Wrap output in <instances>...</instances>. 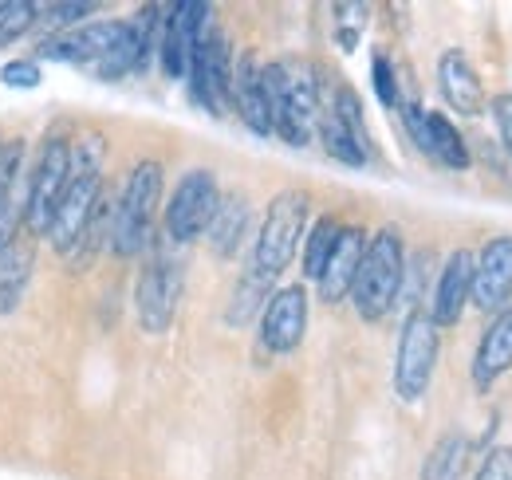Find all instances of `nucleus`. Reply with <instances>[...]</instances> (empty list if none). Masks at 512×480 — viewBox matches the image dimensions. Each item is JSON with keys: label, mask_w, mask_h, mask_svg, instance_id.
<instances>
[{"label": "nucleus", "mask_w": 512, "mask_h": 480, "mask_svg": "<svg viewBox=\"0 0 512 480\" xmlns=\"http://www.w3.org/2000/svg\"><path fill=\"white\" fill-rule=\"evenodd\" d=\"M36 20H40L36 4H28V0H0V44L20 40Z\"/></svg>", "instance_id": "obj_25"}, {"label": "nucleus", "mask_w": 512, "mask_h": 480, "mask_svg": "<svg viewBox=\"0 0 512 480\" xmlns=\"http://www.w3.org/2000/svg\"><path fill=\"white\" fill-rule=\"evenodd\" d=\"M233 107H237L241 122H245L253 134H260V138L272 134L268 95H264V75H260V63H256L253 52L233 63Z\"/></svg>", "instance_id": "obj_15"}, {"label": "nucleus", "mask_w": 512, "mask_h": 480, "mask_svg": "<svg viewBox=\"0 0 512 480\" xmlns=\"http://www.w3.org/2000/svg\"><path fill=\"white\" fill-rule=\"evenodd\" d=\"M209 4L201 0H178L170 8V16L162 20V36H158V52H162V67L170 79H186L193 60V48L201 44L205 32H213L209 24Z\"/></svg>", "instance_id": "obj_10"}, {"label": "nucleus", "mask_w": 512, "mask_h": 480, "mask_svg": "<svg viewBox=\"0 0 512 480\" xmlns=\"http://www.w3.org/2000/svg\"><path fill=\"white\" fill-rule=\"evenodd\" d=\"M438 323L426 311H410L402 323V339H398V359H394V390L402 402H418L430 390L434 366H438Z\"/></svg>", "instance_id": "obj_6"}, {"label": "nucleus", "mask_w": 512, "mask_h": 480, "mask_svg": "<svg viewBox=\"0 0 512 480\" xmlns=\"http://www.w3.org/2000/svg\"><path fill=\"white\" fill-rule=\"evenodd\" d=\"M426 134H430V142H426V158L442 162V166H449V170H465V166H469V146H465V138L457 134V126H453L446 115L426 111Z\"/></svg>", "instance_id": "obj_20"}, {"label": "nucleus", "mask_w": 512, "mask_h": 480, "mask_svg": "<svg viewBox=\"0 0 512 480\" xmlns=\"http://www.w3.org/2000/svg\"><path fill=\"white\" fill-rule=\"evenodd\" d=\"M24 201H28V189H24V197L12 193V197L4 201V209H0V252L16 240V229L24 225Z\"/></svg>", "instance_id": "obj_28"}, {"label": "nucleus", "mask_w": 512, "mask_h": 480, "mask_svg": "<svg viewBox=\"0 0 512 480\" xmlns=\"http://www.w3.org/2000/svg\"><path fill=\"white\" fill-rule=\"evenodd\" d=\"M91 12H95V4H87V0H83V4H79V0H71V4H52L48 16H44V24H48V28H71V24H79L83 16H91Z\"/></svg>", "instance_id": "obj_31"}, {"label": "nucleus", "mask_w": 512, "mask_h": 480, "mask_svg": "<svg viewBox=\"0 0 512 480\" xmlns=\"http://www.w3.org/2000/svg\"><path fill=\"white\" fill-rule=\"evenodd\" d=\"M28 276H32V248L20 244V240H12L0 252V311H12L20 303Z\"/></svg>", "instance_id": "obj_21"}, {"label": "nucleus", "mask_w": 512, "mask_h": 480, "mask_svg": "<svg viewBox=\"0 0 512 480\" xmlns=\"http://www.w3.org/2000/svg\"><path fill=\"white\" fill-rule=\"evenodd\" d=\"M512 296V237H493L473 256V292L469 300L481 311H505Z\"/></svg>", "instance_id": "obj_13"}, {"label": "nucleus", "mask_w": 512, "mask_h": 480, "mask_svg": "<svg viewBox=\"0 0 512 480\" xmlns=\"http://www.w3.org/2000/svg\"><path fill=\"white\" fill-rule=\"evenodd\" d=\"M465 465H469V437L453 429L430 449V457L422 465V480H461Z\"/></svg>", "instance_id": "obj_22"}, {"label": "nucleus", "mask_w": 512, "mask_h": 480, "mask_svg": "<svg viewBox=\"0 0 512 480\" xmlns=\"http://www.w3.org/2000/svg\"><path fill=\"white\" fill-rule=\"evenodd\" d=\"M320 138H323V150L335 158V162H347V166H363L371 158V150L343 126V119L335 111H327L320 119Z\"/></svg>", "instance_id": "obj_23"}, {"label": "nucleus", "mask_w": 512, "mask_h": 480, "mask_svg": "<svg viewBox=\"0 0 512 480\" xmlns=\"http://www.w3.org/2000/svg\"><path fill=\"white\" fill-rule=\"evenodd\" d=\"M505 370H512V307L497 311V319L485 327L477 355H473V382L477 390H489Z\"/></svg>", "instance_id": "obj_18"}, {"label": "nucleus", "mask_w": 512, "mask_h": 480, "mask_svg": "<svg viewBox=\"0 0 512 480\" xmlns=\"http://www.w3.org/2000/svg\"><path fill=\"white\" fill-rule=\"evenodd\" d=\"M221 201V189L217 178L209 170H190L186 178L178 181L170 205H166V237L178 240V244H190L205 233L213 209Z\"/></svg>", "instance_id": "obj_9"}, {"label": "nucleus", "mask_w": 512, "mask_h": 480, "mask_svg": "<svg viewBox=\"0 0 512 480\" xmlns=\"http://www.w3.org/2000/svg\"><path fill=\"white\" fill-rule=\"evenodd\" d=\"M493 119H497V130H501V142L512 150V95L493 99Z\"/></svg>", "instance_id": "obj_33"}, {"label": "nucleus", "mask_w": 512, "mask_h": 480, "mask_svg": "<svg viewBox=\"0 0 512 480\" xmlns=\"http://www.w3.org/2000/svg\"><path fill=\"white\" fill-rule=\"evenodd\" d=\"M363 248H367V233L363 229H343L335 240V252L327 260V268L320 272V296L327 303H339L351 296V284H355V272H359V260H363Z\"/></svg>", "instance_id": "obj_17"}, {"label": "nucleus", "mask_w": 512, "mask_h": 480, "mask_svg": "<svg viewBox=\"0 0 512 480\" xmlns=\"http://www.w3.org/2000/svg\"><path fill=\"white\" fill-rule=\"evenodd\" d=\"M158 201H162V166L138 162L130 170L123 197L115 205V217H111V248L119 256H138L142 248H150Z\"/></svg>", "instance_id": "obj_4"}, {"label": "nucleus", "mask_w": 512, "mask_h": 480, "mask_svg": "<svg viewBox=\"0 0 512 480\" xmlns=\"http://www.w3.org/2000/svg\"><path fill=\"white\" fill-rule=\"evenodd\" d=\"M304 225H308V193L284 189L268 201V213H264V225H260L253 252V268L260 276L272 280L292 264L300 237H304Z\"/></svg>", "instance_id": "obj_5"}, {"label": "nucleus", "mask_w": 512, "mask_h": 480, "mask_svg": "<svg viewBox=\"0 0 512 480\" xmlns=\"http://www.w3.org/2000/svg\"><path fill=\"white\" fill-rule=\"evenodd\" d=\"M473 480H512V449H493L485 461H481V469H477V477Z\"/></svg>", "instance_id": "obj_32"}, {"label": "nucleus", "mask_w": 512, "mask_h": 480, "mask_svg": "<svg viewBox=\"0 0 512 480\" xmlns=\"http://www.w3.org/2000/svg\"><path fill=\"white\" fill-rule=\"evenodd\" d=\"M272 134H280L288 146H308L312 130L320 126V79L312 63L304 60H276L260 67Z\"/></svg>", "instance_id": "obj_1"}, {"label": "nucleus", "mask_w": 512, "mask_h": 480, "mask_svg": "<svg viewBox=\"0 0 512 480\" xmlns=\"http://www.w3.org/2000/svg\"><path fill=\"white\" fill-rule=\"evenodd\" d=\"M304 331H308V292L300 284L272 292L264 303V319H260L264 347L276 351V355H288V351L300 347Z\"/></svg>", "instance_id": "obj_12"}, {"label": "nucleus", "mask_w": 512, "mask_h": 480, "mask_svg": "<svg viewBox=\"0 0 512 480\" xmlns=\"http://www.w3.org/2000/svg\"><path fill=\"white\" fill-rule=\"evenodd\" d=\"M20 158H24V146H20V138H16V142H8V146H0V209H4V201L16 193Z\"/></svg>", "instance_id": "obj_27"}, {"label": "nucleus", "mask_w": 512, "mask_h": 480, "mask_svg": "<svg viewBox=\"0 0 512 480\" xmlns=\"http://www.w3.org/2000/svg\"><path fill=\"white\" fill-rule=\"evenodd\" d=\"M71 178V146L64 138H52L44 150H40V162L36 170L28 174V201H24V225L32 237H48L52 221H56V209H60V197Z\"/></svg>", "instance_id": "obj_7"}, {"label": "nucleus", "mask_w": 512, "mask_h": 480, "mask_svg": "<svg viewBox=\"0 0 512 480\" xmlns=\"http://www.w3.org/2000/svg\"><path fill=\"white\" fill-rule=\"evenodd\" d=\"M186 79H190L193 99L209 115H225L233 107V56H229V40L221 32L201 36V44L193 48Z\"/></svg>", "instance_id": "obj_8"}, {"label": "nucleus", "mask_w": 512, "mask_h": 480, "mask_svg": "<svg viewBox=\"0 0 512 480\" xmlns=\"http://www.w3.org/2000/svg\"><path fill=\"white\" fill-rule=\"evenodd\" d=\"M402 280H406V248H402V237H398V229H379L375 237L367 240L363 260H359V272H355V284H351L355 311L367 323L383 319L386 311L398 303Z\"/></svg>", "instance_id": "obj_3"}, {"label": "nucleus", "mask_w": 512, "mask_h": 480, "mask_svg": "<svg viewBox=\"0 0 512 480\" xmlns=\"http://www.w3.org/2000/svg\"><path fill=\"white\" fill-rule=\"evenodd\" d=\"M469 292H473V252H469V248H457V252H449L426 315H430L438 327H453V323L461 319L465 303H469Z\"/></svg>", "instance_id": "obj_14"}, {"label": "nucleus", "mask_w": 512, "mask_h": 480, "mask_svg": "<svg viewBox=\"0 0 512 480\" xmlns=\"http://www.w3.org/2000/svg\"><path fill=\"white\" fill-rule=\"evenodd\" d=\"M0 83H8V87H36L40 83V63L36 60H12L0 67Z\"/></svg>", "instance_id": "obj_29"}, {"label": "nucleus", "mask_w": 512, "mask_h": 480, "mask_svg": "<svg viewBox=\"0 0 512 480\" xmlns=\"http://www.w3.org/2000/svg\"><path fill=\"white\" fill-rule=\"evenodd\" d=\"M343 233V225L335 217H320L308 233V244H304V276L308 280H320V272L327 268L331 252H335V240Z\"/></svg>", "instance_id": "obj_24"}, {"label": "nucleus", "mask_w": 512, "mask_h": 480, "mask_svg": "<svg viewBox=\"0 0 512 480\" xmlns=\"http://www.w3.org/2000/svg\"><path fill=\"white\" fill-rule=\"evenodd\" d=\"M438 83H442V95H446V103L457 111V115H481V107H485V87H481V79H477V67L469 63L465 52H457V48H449L442 63H438Z\"/></svg>", "instance_id": "obj_16"}, {"label": "nucleus", "mask_w": 512, "mask_h": 480, "mask_svg": "<svg viewBox=\"0 0 512 480\" xmlns=\"http://www.w3.org/2000/svg\"><path fill=\"white\" fill-rule=\"evenodd\" d=\"M103 138L99 134H87L79 138V146L71 150V178H67V189L60 197V209H56V221L48 229V237L56 244V252L71 256L79 248V240L91 225V213L103 197Z\"/></svg>", "instance_id": "obj_2"}, {"label": "nucleus", "mask_w": 512, "mask_h": 480, "mask_svg": "<svg viewBox=\"0 0 512 480\" xmlns=\"http://www.w3.org/2000/svg\"><path fill=\"white\" fill-rule=\"evenodd\" d=\"M245 229H249V201L241 193H221L209 225H205V240L217 256H233L245 240Z\"/></svg>", "instance_id": "obj_19"}, {"label": "nucleus", "mask_w": 512, "mask_h": 480, "mask_svg": "<svg viewBox=\"0 0 512 480\" xmlns=\"http://www.w3.org/2000/svg\"><path fill=\"white\" fill-rule=\"evenodd\" d=\"M260 300H268V276H260L253 272L241 288H237V296H233V307H229V323H245L249 315H253Z\"/></svg>", "instance_id": "obj_26"}, {"label": "nucleus", "mask_w": 512, "mask_h": 480, "mask_svg": "<svg viewBox=\"0 0 512 480\" xmlns=\"http://www.w3.org/2000/svg\"><path fill=\"white\" fill-rule=\"evenodd\" d=\"M371 75H375V91H379V103L383 107H398V83H394V67L386 56H375L371 63Z\"/></svg>", "instance_id": "obj_30"}, {"label": "nucleus", "mask_w": 512, "mask_h": 480, "mask_svg": "<svg viewBox=\"0 0 512 480\" xmlns=\"http://www.w3.org/2000/svg\"><path fill=\"white\" fill-rule=\"evenodd\" d=\"M178 296H182V268L166 256H154L146 264V272L138 276V288H134V307H138L142 331L162 335L178 311Z\"/></svg>", "instance_id": "obj_11"}]
</instances>
